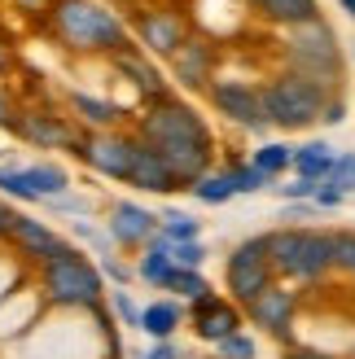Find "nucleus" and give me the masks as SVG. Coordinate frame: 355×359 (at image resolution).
<instances>
[{
    "label": "nucleus",
    "mask_w": 355,
    "mask_h": 359,
    "mask_svg": "<svg viewBox=\"0 0 355 359\" xmlns=\"http://www.w3.org/2000/svg\"><path fill=\"white\" fill-rule=\"evenodd\" d=\"M351 276H355V272H351Z\"/></svg>",
    "instance_id": "46"
},
{
    "label": "nucleus",
    "mask_w": 355,
    "mask_h": 359,
    "mask_svg": "<svg viewBox=\"0 0 355 359\" xmlns=\"http://www.w3.org/2000/svg\"><path fill=\"white\" fill-rule=\"evenodd\" d=\"M268 259H272V272L276 276H290V280H321L329 267H333V232L321 228H276L268 232Z\"/></svg>",
    "instance_id": "5"
},
{
    "label": "nucleus",
    "mask_w": 355,
    "mask_h": 359,
    "mask_svg": "<svg viewBox=\"0 0 355 359\" xmlns=\"http://www.w3.org/2000/svg\"><path fill=\"white\" fill-rule=\"evenodd\" d=\"M110 241L119 245H149L158 237V215L149 206H140V202H119L110 210Z\"/></svg>",
    "instance_id": "16"
},
{
    "label": "nucleus",
    "mask_w": 355,
    "mask_h": 359,
    "mask_svg": "<svg viewBox=\"0 0 355 359\" xmlns=\"http://www.w3.org/2000/svg\"><path fill=\"white\" fill-rule=\"evenodd\" d=\"M180 320H185V307L175 298H154L149 307H140V333L154 337V342H171Z\"/></svg>",
    "instance_id": "19"
},
{
    "label": "nucleus",
    "mask_w": 355,
    "mask_h": 359,
    "mask_svg": "<svg viewBox=\"0 0 355 359\" xmlns=\"http://www.w3.org/2000/svg\"><path fill=\"white\" fill-rule=\"evenodd\" d=\"M246 320L259 325L268 337H276L281 346H294V316H298V294L286 285H268L255 302H246Z\"/></svg>",
    "instance_id": "10"
},
{
    "label": "nucleus",
    "mask_w": 355,
    "mask_h": 359,
    "mask_svg": "<svg viewBox=\"0 0 355 359\" xmlns=\"http://www.w3.org/2000/svg\"><path fill=\"white\" fill-rule=\"evenodd\" d=\"M325 101H329V93H321L316 83H307L294 70H281L276 79L263 83V105H268L272 128H281V132H307L312 123H321Z\"/></svg>",
    "instance_id": "6"
},
{
    "label": "nucleus",
    "mask_w": 355,
    "mask_h": 359,
    "mask_svg": "<svg viewBox=\"0 0 355 359\" xmlns=\"http://www.w3.org/2000/svg\"><path fill=\"white\" fill-rule=\"evenodd\" d=\"M40 298L58 311H75V307L88 311L97 302H105V276L88 255L70 250V255L40 267Z\"/></svg>",
    "instance_id": "4"
},
{
    "label": "nucleus",
    "mask_w": 355,
    "mask_h": 359,
    "mask_svg": "<svg viewBox=\"0 0 355 359\" xmlns=\"http://www.w3.org/2000/svg\"><path fill=\"white\" fill-rule=\"evenodd\" d=\"M167 290H171L175 298H185V302H198L202 294H210V285H206L202 272H193V267H175V276H171Z\"/></svg>",
    "instance_id": "28"
},
{
    "label": "nucleus",
    "mask_w": 355,
    "mask_h": 359,
    "mask_svg": "<svg viewBox=\"0 0 355 359\" xmlns=\"http://www.w3.org/2000/svg\"><path fill=\"white\" fill-rule=\"evenodd\" d=\"M286 70L303 75L307 83H316L321 93H333L342 79V48L338 35L325 18H312L303 27H290L286 35Z\"/></svg>",
    "instance_id": "3"
},
{
    "label": "nucleus",
    "mask_w": 355,
    "mask_h": 359,
    "mask_svg": "<svg viewBox=\"0 0 355 359\" xmlns=\"http://www.w3.org/2000/svg\"><path fill=\"white\" fill-rule=\"evenodd\" d=\"M70 105L75 114L88 123V132H110L119 123V105L105 101V97H93V93H70Z\"/></svg>",
    "instance_id": "22"
},
{
    "label": "nucleus",
    "mask_w": 355,
    "mask_h": 359,
    "mask_svg": "<svg viewBox=\"0 0 355 359\" xmlns=\"http://www.w3.org/2000/svg\"><path fill=\"white\" fill-rule=\"evenodd\" d=\"M333 158H338V154H333L325 140H307V145L294 149V175H303V180H329Z\"/></svg>",
    "instance_id": "23"
},
{
    "label": "nucleus",
    "mask_w": 355,
    "mask_h": 359,
    "mask_svg": "<svg viewBox=\"0 0 355 359\" xmlns=\"http://www.w3.org/2000/svg\"><path fill=\"white\" fill-rule=\"evenodd\" d=\"M316 184H321V180H303V175H294V180H286V184H272V189L286 197V202H312V197H316Z\"/></svg>",
    "instance_id": "34"
},
{
    "label": "nucleus",
    "mask_w": 355,
    "mask_h": 359,
    "mask_svg": "<svg viewBox=\"0 0 355 359\" xmlns=\"http://www.w3.org/2000/svg\"><path fill=\"white\" fill-rule=\"evenodd\" d=\"M241 320H246V311L237 307V302H224L215 290L202 294L198 302H189V325H193V333H198V342L220 346L228 333L241 329Z\"/></svg>",
    "instance_id": "11"
},
{
    "label": "nucleus",
    "mask_w": 355,
    "mask_h": 359,
    "mask_svg": "<svg viewBox=\"0 0 355 359\" xmlns=\"http://www.w3.org/2000/svg\"><path fill=\"white\" fill-rule=\"evenodd\" d=\"M0 128H9V101H5V93H0Z\"/></svg>",
    "instance_id": "43"
},
{
    "label": "nucleus",
    "mask_w": 355,
    "mask_h": 359,
    "mask_svg": "<svg viewBox=\"0 0 355 359\" xmlns=\"http://www.w3.org/2000/svg\"><path fill=\"white\" fill-rule=\"evenodd\" d=\"M224 280H228V294H233L237 307L255 302L268 285H276L272 259H268V232H263V237H246L241 245H233V255L224 263Z\"/></svg>",
    "instance_id": "7"
},
{
    "label": "nucleus",
    "mask_w": 355,
    "mask_h": 359,
    "mask_svg": "<svg viewBox=\"0 0 355 359\" xmlns=\"http://www.w3.org/2000/svg\"><path fill=\"white\" fill-rule=\"evenodd\" d=\"M189 193L198 197L202 206H224V202H233V197H237L233 175H228V171H206L202 180H193V184H189Z\"/></svg>",
    "instance_id": "25"
},
{
    "label": "nucleus",
    "mask_w": 355,
    "mask_h": 359,
    "mask_svg": "<svg viewBox=\"0 0 355 359\" xmlns=\"http://www.w3.org/2000/svg\"><path fill=\"white\" fill-rule=\"evenodd\" d=\"M158 232L175 245V241H202V219H193L185 210H163L158 215Z\"/></svg>",
    "instance_id": "27"
},
{
    "label": "nucleus",
    "mask_w": 355,
    "mask_h": 359,
    "mask_svg": "<svg viewBox=\"0 0 355 359\" xmlns=\"http://www.w3.org/2000/svg\"><path fill=\"white\" fill-rule=\"evenodd\" d=\"M342 197H347L342 189H333L329 180H321V184H316V197H312V202L321 206V210H333V206H342Z\"/></svg>",
    "instance_id": "37"
},
{
    "label": "nucleus",
    "mask_w": 355,
    "mask_h": 359,
    "mask_svg": "<svg viewBox=\"0 0 355 359\" xmlns=\"http://www.w3.org/2000/svg\"><path fill=\"white\" fill-rule=\"evenodd\" d=\"M13 9H22L27 18H40V13L53 9V0H13Z\"/></svg>",
    "instance_id": "41"
},
{
    "label": "nucleus",
    "mask_w": 355,
    "mask_h": 359,
    "mask_svg": "<svg viewBox=\"0 0 355 359\" xmlns=\"http://www.w3.org/2000/svg\"><path fill=\"white\" fill-rule=\"evenodd\" d=\"M132 145H136V136L132 132H83L79 140H75V158H83L88 167H93L97 175H105V180H128V171H132Z\"/></svg>",
    "instance_id": "9"
},
{
    "label": "nucleus",
    "mask_w": 355,
    "mask_h": 359,
    "mask_svg": "<svg viewBox=\"0 0 355 359\" xmlns=\"http://www.w3.org/2000/svg\"><path fill=\"white\" fill-rule=\"evenodd\" d=\"M140 359H185L180 351H175V342H154L145 355H140Z\"/></svg>",
    "instance_id": "40"
},
{
    "label": "nucleus",
    "mask_w": 355,
    "mask_h": 359,
    "mask_svg": "<svg viewBox=\"0 0 355 359\" xmlns=\"http://www.w3.org/2000/svg\"><path fill=\"white\" fill-rule=\"evenodd\" d=\"M171 263H175V267H193V272H202L206 245H202V241H175V245H171Z\"/></svg>",
    "instance_id": "32"
},
{
    "label": "nucleus",
    "mask_w": 355,
    "mask_h": 359,
    "mask_svg": "<svg viewBox=\"0 0 355 359\" xmlns=\"http://www.w3.org/2000/svg\"><path fill=\"white\" fill-rule=\"evenodd\" d=\"M250 5L276 27H303L312 18H321V5H316V0H250Z\"/></svg>",
    "instance_id": "21"
},
{
    "label": "nucleus",
    "mask_w": 355,
    "mask_h": 359,
    "mask_svg": "<svg viewBox=\"0 0 355 359\" xmlns=\"http://www.w3.org/2000/svg\"><path fill=\"white\" fill-rule=\"evenodd\" d=\"M342 118H347V101H342V97H329L325 110H321V123H325V128H338Z\"/></svg>",
    "instance_id": "38"
},
{
    "label": "nucleus",
    "mask_w": 355,
    "mask_h": 359,
    "mask_svg": "<svg viewBox=\"0 0 355 359\" xmlns=\"http://www.w3.org/2000/svg\"><path fill=\"white\" fill-rule=\"evenodd\" d=\"M136 136L154 145L163 158L185 154V149H206L215 154V136L202 123V114L180 97H163V101H145V110L136 114Z\"/></svg>",
    "instance_id": "2"
},
{
    "label": "nucleus",
    "mask_w": 355,
    "mask_h": 359,
    "mask_svg": "<svg viewBox=\"0 0 355 359\" xmlns=\"http://www.w3.org/2000/svg\"><path fill=\"white\" fill-rule=\"evenodd\" d=\"M228 175H233V189H237V193H259V189H272V180L263 175L255 163H233V167H228Z\"/></svg>",
    "instance_id": "30"
},
{
    "label": "nucleus",
    "mask_w": 355,
    "mask_h": 359,
    "mask_svg": "<svg viewBox=\"0 0 355 359\" xmlns=\"http://www.w3.org/2000/svg\"><path fill=\"white\" fill-rule=\"evenodd\" d=\"M13 219H18V210H9L5 202H0V241H9V232H13Z\"/></svg>",
    "instance_id": "42"
},
{
    "label": "nucleus",
    "mask_w": 355,
    "mask_h": 359,
    "mask_svg": "<svg viewBox=\"0 0 355 359\" xmlns=\"http://www.w3.org/2000/svg\"><path fill=\"white\" fill-rule=\"evenodd\" d=\"M132 136H136V132H132ZM128 184H132V189H140V193H175V189H180V180L171 175V167H167V158H163V154H158L154 145H145V140L136 136Z\"/></svg>",
    "instance_id": "15"
},
{
    "label": "nucleus",
    "mask_w": 355,
    "mask_h": 359,
    "mask_svg": "<svg viewBox=\"0 0 355 359\" xmlns=\"http://www.w3.org/2000/svg\"><path fill=\"white\" fill-rule=\"evenodd\" d=\"M171 75L185 88H210L215 83V48L206 40H185L171 53Z\"/></svg>",
    "instance_id": "17"
},
{
    "label": "nucleus",
    "mask_w": 355,
    "mask_h": 359,
    "mask_svg": "<svg viewBox=\"0 0 355 359\" xmlns=\"http://www.w3.org/2000/svg\"><path fill=\"white\" fill-rule=\"evenodd\" d=\"M97 267H101V276H105V280H114V285H119V290H123V285H128V280L136 276L132 267L123 263V259H114V255H101V263H97Z\"/></svg>",
    "instance_id": "36"
},
{
    "label": "nucleus",
    "mask_w": 355,
    "mask_h": 359,
    "mask_svg": "<svg viewBox=\"0 0 355 359\" xmlns=\"http://www.w3.org/2000/svg\"><path fill=\"white\" fill-rule=\"evenodd\" d=\"M286 359H333V355L321 351V346H303V342H294V346H286Z\"/></svg>",
    "instance_id": "39"
},
{
    "label": "nucleus",
    "mask_w": 355,
    "mask_h": 359,
    "mask_svg": "<svg viewBox=\"0 0 355 359\" xmlns=\"http://www.w3.org/2000/svg\"><path fill=\"white\" fill-rule=\"evenodd\" d=\"M250 163L268 175V180H276V175L294 171V145H286V140H268V145H259L250 154Z\"/></svg>",
    "instance_id": "26"
},
{
    "label": "nucleus",
    "mask_w": 355,
    "mask_h": 359,
    "mask_svg": "<svg viewBox=\"0 0 355 359\" xmlns=\"http://www.w3.org/2000/svg\"><path fill=\"white\" fill-rule=\"evenodd\" d=\"M210 101H215V110L237 123L241 132H268L272 118H268V105H263V88L246 83V79H215L210 83Z\"/></svg>",
    "instance_id": "8"
},
{
    "label": "nucleus",
    "mask_w": 355,
    "mask_h": 359,
    "mask_svg": "<svg viewBox=\"0 0 355 359\" xmlns=\"http://www.w3.org/2000/svg\"><path fill=\"white\" fill-rule=\"evenodd\" d=\"M215 359H259V346H255V337L250 333H228L224 342L215 346Z\"/></svg>",
    "instance_id": "31"
},
{
    "label": "nucleus",
    "mask_w": 355,
    "mask_h": 359,
    "mask_svg": "<svg viewBox=\"0 0 355 359\" xmlns=\"http://www.w3.org/2000/svg\"><path fill=\"white\" fill-rule=\"evenodd\" d=\"M136 276L145 285H154V290H167V285H171L175 263H171V241L163 237V232L145 245V255H140V263H136Z\"/></svg>",
    "instance_id": "20"
},
{
    "label": "nucleus",
    "mask_w": 355,
    "mask_h": 359,
    "mask_svg": "<svg viewBox=\"0 0 355 359\" xmlns=\"http://www.w3.org/2000/svg\"><path fill=\"white\" fill-rule=\"evenodd\" d=\"M5 66H9V48H5V44H0V70H5Z\"/></svg>",
    "instance_id": "44"
},
{
    "label": "nucleus",
    "mask_w": 355,
    "mask_h": 359,
    "mask_svg": "<svg viewBox=\"0 0 355 359\" xmlns=\"http://www.w3.org/2000/svg\"><path fill=\"white\" fill-rule=\"evenodd\" d=\"M114 66L140 88V97H145V101H163V97H171V88H167V79H163V70H158V66L145 57V53H136V48H119V53H114Z\"/></svg>",
    "instance_id": "18"
},
{
    "label": "nucleus",
    "mask_w": 355,
    "mask_h": 359,
    "mask_svg": "<svg viewBox=\"0 0 355 359\" xmlns=\"http://www.w3.org/2000/svg\"><path fill=\"white\" fill-rule=\"evenodd\" d=\"M9 128L35 149H75V140L83 136L62 114H48V110H22L18 118H9Z\"/></svg>",
    "instance_id": "14"
},
{
    "label": "nucleus",
    "mask_w": 355,
    "mask_h": 359,
    "mask_svg": "<svg viewBox=\"0 0 355 359\" xmlns=\"http://www.w3.org/2000/svg\"><path fill=\"white\" fill-rule=\"evenodd\" d=\"M338 5H342V9H347L351 18H355V0H338Z\"/></svg>",
    "instance_id": "45"
},
{
    "label": "nucleus",
    "mask_w": 355,
    "mask_h": 359,
    "mask_svg": "<svg viewBox=\"0 0 355 359\" xmlns=\"http://www.w3.org/2000/svg\"><path fill=\"white\" fill-rule=\"evenodd\" d=\"M48 31L70 53H119L128 48V22L101 0H53Z\"/></svg>",
    "instance_id": "1"
},
{
    "label": "nucleus",
    "mask_w": 355,
    "mask_h": 359,
    "mask_svg": "<svg viewBox=\"0 0 355 359\" xmlns=\"http://www.w3.org/2000/svg\"><path fill=\"white\" fill-rule=\"evenodd\" d=\"M132 27H136L140 48H145V53H158V57H171V53L189 40L185 18L171 13V9H140Z\"/></svg>",
    "instance_id": "12"
},
{
    "label": "nucleus",
    "mask_w": 355,
    "mask_h": 359,
    "mask_svg": "<svg viewBox=\"0 0 355 359\" xmlns=\"http://www.w3.org/2000/svg\"><path fill=\"white\" fill-rule=\"evenodd\" d=\"M110 311H114V320L119 325H128V329H140V307L123 294V290H114V298H110Z\"/></svg>",
    "instance_id": "35"
},
{
    "label": "nucleus",
    "mask_w": 355,
    "mask_h": 359,
    "mask_svg": "<svg viewBox=\"0 0 355 359\" xmlns=\"http://www.w3.org/2000/svg\"><path fill=\"white\" fill-rule=\"evenodd\" d=\"M27 171V184L35 189V197L40 202H48V197H62L66 189H70V175L58 167V163H31V167H22Z\"/></svg>",
    "instance_id": "24"
},
{
    "label": "nucleus",
    "mask_w": 355,
    "mask_h": 359,
    "mask_svg": "<svg viewBox=\"0 0 355 359\" xmlns=\"http://www.w3.org/2000/svg\"><path fill=\"white\" fill-rule=\"evenodd\" d=\"M0 193L18 197V202H40V197H35V189L27 184V171H22V167H13V163L0 167Z\"/></svg>",
    "instance_id": "29"
},
{
    "label": "nucleus",
    "mask_w": 355,
    "mask_h": 359,
    "mask_svg": "<svg viewBox=\"0 0 355 359\" xmlns=\"http://www.w3.org/2000/svg\"><path fill=\"white\" fill-rule=\"evenodd\" d=\"M9 241H13V250L22 259H31V263H53V259H62V255H70V245L66 237H58L44 219H31V215H18L13 219V232H9Z\"/></svg>",
    "instance_id": "13"
},
{
    "label": "nucleus",
    "mask_w": 355,
    "mask_h": 359,
    "mask_svg": "<svg viewBox=\"0 0 355 359\" xmlns=\"http://www.w3.org/2000/svg\"><path fill=\"white\" fill-rule=\"evenodd\" d=\"M329 184L342 189V193H355V154H338L333 158V171H329Z\"/></svg>",
    "instance_id": "33"
}]
</instances>
